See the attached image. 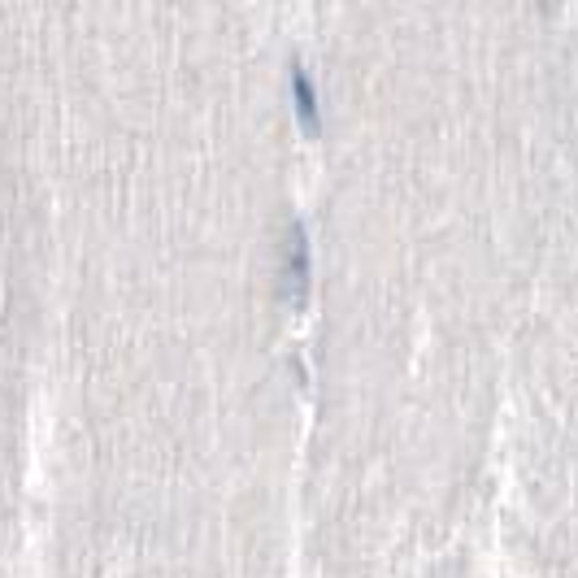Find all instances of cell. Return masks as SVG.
<instances>
[{
  "label": "cell",
  "instance_id": "obj_2",
  "mask_svg": "<svg viewBox=\"0 0 578 578\" xmlns=\"http://www.w3.org/2000/svg\"><path fill=\"white\" fill-rule=\"evenodd\" d=\"M292 87H296V105H300V113H305V122H318V96H313V83H309V70L300 66H292Z\"/></svg>",
  "mask_w": 578,
  "mask_h": 578
},
{
  "label": "cell",
  "instance_id": "obj_1",
  "mask_svg": "<svg viewBox=\"0 0 578 578\" xmlns=\"http://www.w3.org/2000/svg\"><path fill=\"white\" fill-rule=\"evenodd\" d=\"M279 279H283V296H292V300L305 296V287H309V240H305L300 218H292V222H287V231H283Z\"/></svg>",
  "mask_w": 578,
  "mask_h": 578
}]
</instances>
